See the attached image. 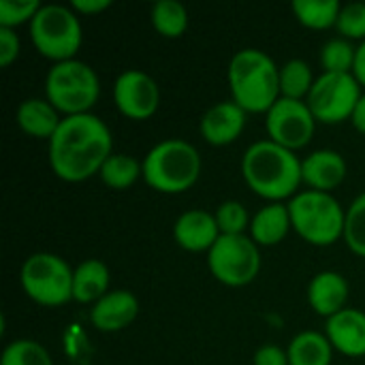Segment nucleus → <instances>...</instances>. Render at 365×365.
<instances>
[{"label": "nucleus", "mask_w": 365, "mask_h": 365, "mask_svg": "<svg viewBox=\"0 0 365 365\" xmlns=\"http://www.w3.org/2000/svg\"><path fill=\"white\" fill-rule=\"evenodd\" d=\"M242 175L246 184L263 199L282 203L297 195L302 178V160L297 154L272 139L255 141L242 156Z\"/></svg>", "instance_id": "obj_2"}, {"label": "nucleus", "mask_w": 365, "mask_h": 365, "mask_svg": "<svg viewBox=\"0 0 365 365\" xmlns=\"http://www.w3.org/2000/svg\"><path fill=\"white\" fill-rule=\"evenodd\" d=\"M214 216L222 235H244V231L250 229V220H252L248 216V210L233 199L220 203Z\"/></svg>", "instance_id": "obj_30"}, {"label": "nucleus", "mask_w": 365, "mask_h": 365, "mask_svg": "<svg viewBox=\"0 0 365 365\" xmlns=\"http://www.w3.org/2000/svg\"><path fill=\"white\" fill-rule=\"evenodd\" d=\"M152 24L163 36L178 38L188 28V11L180 0H158L152 6Z\"/></svg>", "instance_id": "obj_26"}, {"label": "nucleus", "mask_w": 365, "mask_h": 365, "mask_svg": "<svg viewBox=\"0 0 365 365\" xmlns=\"http://www.w3.org/2000/svg\"><path fill=\"white\" fill-rule=\"evenodd\" d=\"M344 242L355 255L365 259V192H361L346 210Z\"/></svg>", "instance_id": "obj_29"}, {"label": "nucleus", "mask_w": 365, "mask_h": 365, "mask_svg": "<svg viewBox=\"0 0 365 365\" xmlns=\"http://www.w3.org/2000/svg\"><path fill=\"white\" fill-rule=\"evenodd\" d=\"M111 148V130L98 115H66L49 139V165L60 180L83 182L101 173Z\"/></svg>", "instance_id": "obj_1"}, {"label": "nucleus", "mask_w": 365, "mask_h": 365, "mask_svg": "<svg viewBox=\"0 0 365 365\" xmlns=\"http://www.w3.org/2000/svg\"><path fill=\"white\" fill-rule=\"evenodd\" d=\"M0 365H53L47 349L34 340H15L2 351Z\"/></svg>", "instance_id": "obj_28"}, {"label": "nucleus", "mask_w": 365, "mask_h": 365, "mask_svg": "<svg viewBox=\"0 0 365 365\" xmlns=\"http://www.w3.org/2000/svg\"><path fill=\"white\" fill-rule=\"evenodd\" d=\"M214 278L227 287H246L261 272V250L248 235H220L207 252Z\"/></svg>", "instance_id": "obj_9"}, {"label": "nucleus", "mask_w": 365, "mask_h": 365, "mask_svg": "<svg viewBox=\"0 0 365 365\" xmlns=\"http://www.w3.org/2000/svg\"><path fill=\"white\" fill-rule=\"evenodd\" d=\"M62 118L47 98H26L17 109L19 128L36 139H51Z\"/></svg>", "instance_id": "obj_20"}, {"label": "nucleus", "mask_w": 365, "mask_h": 365, "mask_svg": "<svg viewBox=\"0 0 365 365\" xmlns=\"http://www.w3.org/2000/svg\"><path fill=\"white\" fill-rule=\"evenodd\" d=\"M139 314V299L135 293L126 289L109 291L105 297H101L92 310L90 321L98 331H120L128 327Z\"/></svg>", "instance_id": "obj_15"}, {"label": "nucleus", "mask_w": 365, "mask_h": 365, "mask_svg": "<svg viewBox=\"0 0 365 365\" xmlns=\"http://www.w3.org/2000/svg\"><path fill=\"white\" fill-rule=\"evenodd\" d=\"M19 56V36L13 28H0V66H9Z\"/></svg>", "instance_id": "obj_33"}, {"label": "nucleus", "mask_w": 365, "mask_h": 365, "mask_svg": "<svg viewBox=\"0 0 365 365\" xmlns=\"http://www.w3.org/2000/svg\"><path fill=\"white\" fill-rule=\"evenodd\" d=\"M244 128H246V111L233 98L212 105L199 122L201 137L212 145L233 143L244 133Z\"/></svg>", "instance_id": "obj_13"}, {"label": "nucleus", "mask_w": 365, "mask_h": 365, "mask_svg": "<svg viewBox=\"0 0 365 365\" xmlns=\"http://www.w3.org/2000/svg\"><path fill=\"white\" fill-rule=\"evenodd\" d=\"M255 365H289V355L276 344H265L255 353Z\"/></svg>", "instance_id": "obj_34"}, {"label": "nucleus", "mask_w": 365, "mask_h": 365, "mask_svg": "<svg viewBox=\"0 0 365 365\" xmlns=\"http://www.w3.org/2000/svg\"><path fill=\"white\" fill-rule=\"evenodd\" d=\"M361 94V83L353 73H323L317 77L306 103L317 122L340 124L353 118Z\"/></svg>", "instance_id": "obj_10"}, {"label": "nucleus", "mask_w": 365, "mask_h": 365, "mask_svg": "<svg viewBox=\"0 0 365 365\" xmlns=\"http://www.w3.org/2000/svg\"><path fill=\"white\" fill-rule=\"evenodd\" d=\"M287 355L289 365H331L334 346L321 331H302L291 340Z\"/></svg>", "instance_id": "obj_22"}, {"label": "nucleus", "mask_w": 365, "mask_h": 365, "mask_svg": "<svg viewBox=\"0 0 365 365\" xmlns=\"http://www.w3.org/2000/svg\"><path fill=\"white\" fill-rule=\"evenodd\" d=\"M43 4L38 0H0V28L30 24Z\"/></svg>", "instance_id": "obj_31"}, {"label": "nucleus", "mask_w": 365, "mask_h": 365, "mask_svg": "<svg viewBox=\"0 0 365 365\" xmlns=\"http://www.w3.org/2000/svg\"><path fill=\"white\" fill-rule=\"evenodd\" d=\"M336 28L349 41H353V38L365 41V2L344 4L342 11H340Z\"/></svg>", "instance_id": "obj_32"}, {"label": "nucleus", "mask_w": 365, "mask_h": 365, "mask_svg": "<svg viewBox=\"0 0 365 365\" xmlns=\"http://www.w3.org/2000/svg\"><path fill=\"white\" fill-rule=\"evenodd\" d=\"M113 103L126 118L148 120L156 113L160 103L158 83L145 71L128 68L120 73L113 83Z\"/></svg>", "instance_id": "obj_12"}, {"label": "nucleus", "mask_w": 365, "mask_h": 365, "mask_svg": "<svg viewBox=\"0 0 365 365\" xmlns=\"http://www.w3.org/2000/svg\"><path fill=\"white\" fill-rule=\"evenodd\" d=\"M325 336L331 346L346 357L365 355V312L355 308H344L342 312L327 319Z\"/></svg>", "instance_id": "obj_16"}, {"label": "nucleus", "mask_w": 365, "mask_h": 365, "mask_svg": "<svg viewBox=\"0 0 365 365\" xmlns=\"http://www.w3.org/2000/svg\"><path fill=\"white\" fill-rule=\"evenodd\" d=\"M314 81L317 79L312 77L308 62L299 58H293L280 66V94L284 98H295V101L308 98Z\"/></svg>", "instance_id": "obj_25"}, {"label": "nucleus", "mask_w": 365, "mask_h": 365, "mask_svg": "<svg viewBox=\"0 0 365 365\" xmlns=\"http://www.w3.org/2000/svg\"><path fill=\"white\" fill-rule=\"evenodd\" d=\"M265 128L272 141L295 152L310 143L317 128V118L306 101L280 96L265 113Z\"/></svg>", "instance_id": "obj_11"}, {"label": "nucleus", "mask_w": 365, "mask_h": 365, "mask_svg": "<svg viewBox=\"0 0 365 365\" xmlns=\"http://www.w3.org/2000/svg\"><path fill=\"white\" fill-rule=\"evenodd\" d=\"M351 122H353V126H355L359 133H364L365 135V92L361 94V98H359V103H357V107H355V111H353Z\"/></svg>", "instance_id": "obj_37"}, {"label": "nucleus", "mask_w": 365, "mask_h": 365, "mask_svg": "<svg viewBox=\"0 0 365 365\" xmlns=\"http://www.w3.org/2000/svg\"><path fill=\"white\" fill-rule=\"evenodd\" d=\"M101 94L96 71L73 58L56 62L45 77V98L66 115L90 113Z\"/></svg>", "instance_id": "obj_6"}, {"label": "nucleus", "mask_w": 365, "mask_h": 365, "mask_svg": "<svg viewBox=\"0 0 365 365\" xmlns=\"http://www.w3.org/2000/svg\"><path fill=\"white\" fill-rule=\"evenodd\" d=\"M30 38L36 51L49 60H73L81 47V24L64 4H43L30 21Z\"/></svg>", "instance_id": "obj_7"}, {"label": "nucleus", "mask_w": 365, "mask_h": 365, "mask_svg": "<svg viewBox=\"0 0 365 365\" xmlns=\"http://www.w3.org/2000/svg\"><path fill=\"white\" fill-rule=\"evenodd\" d=\"M101 180L113 190H126L130 188L141 175H143V163H139L130 154H111L103 169H101Z\"/></svg>", "instance_id": "obj_23"}, {"label": "nucleus", "mask_w": 365, "mask_h": 365, "mask_svg": "<svg viewBox=\"0 0 365 365\" xmlns=\"http://www.w3.org/2000/svg\"><path fill=\"white\" fill-rule=\"evenodd\" d=\"M220 235L216 216L205 210H188L173 225L175 242L188 252H210Z\"/></svg>", "instance_id": "obj_14"}, {"label": "nucleus", "mask_w": 365, "mask_h": 365, "mask_svg": "<svg viewBox=\"0 0 365 365\" xmlns=\"http://www.w3.org/2000/svg\"><path fill=\"white\" fill-rule=\"evenodd\" d=\"M73 267L53 252H34L21 265V287L41 306H62L73 299Z\"/></svg>", "instance_id": "obj_8"}, {"label": "nucleus", "mask_w": 365, "mask_h": 365, "mask_svg": "<svg viewBox=\"0 0 365 365\" xmlns=\"http://www.w3.org/2000/svg\"><path fill=\"white\" fill-rule=\"evenodd\" d=\"M342 4L338 0H295L293 13L306 28L323 30L338 24Z\"/></svg>", "instance_id": "obj_24"}, {"label": "nucleus", "mask_w": 365, "mask_h": 365, "mask_svg": "<svg viewBox=\"0 0 365 365\" xmlns=\"http://www.w3.org/2000/svg\"><path fill=\"white\" fill-rule=\"evenodd\" d=\"M355 56H357V47L344 38H329L323 47H321V64H323V73H353L355 66Z\"/></svg>", "instance_id": "obj_27"}, {"label": "nucleus", "mask_w": 365, "mask_h": 365, "mask_svg": "<svg viewBox=\"0 0 365 365\" xmlns=\"http://www.w3.org/2000/svg\"><path fill=\"white\" fill-rule=\"evenodd\" d=\"M308 302L321 317L331 319L342 312L349 302V282L338 272H321L308 284Z\"/></svg>", "instance_id": "obj_18"}, {"label": "nucleus", "mask_w": 365, "mask_h": 365, "mask_svg": "<svg viewBox=\"0 0 365 365\" xmlns=\"http://www.w3.org/2000/svg\"><path fill=\"white\" fill-rule=\"evenodd\" d=\"M109 6H111V0H73L71 2L73 11H79V13H86V15L101 13V11H105Z\"/></svg>", "instance_id": "obj_35"}, {"label": "nucleus", "mask_w": 365, "mask_h": 365, "mask_svg": "<svg viewBox=\"0 0 365 365\" xmlns=\"http://www.w3.org/2000/svg\"><path fill=\"white\" fill-rule=\"evenodd\" d=\"M201 175V154L184 139H165L143 158V180L165 195L186 192Z\"/></svg>", "instance_id": "obj_4"}, {"label": "nucleus", "mask_w": 365, "mask_h": 365, "mask_svg": "<svg viewBox=\"0 0 365 365\" xmlns=\"http://www.w3.org/2000/svg\"><path fill=\"white\" fill-rule=\"evenodd\" d=\"M353 75L355 79L365 88V41L359 43L357 47V56H355V66H353Z\"/></svg>", "instance_id": "obj_36"}, {"label": "nucleus", "mask_w": 365, "mask_h": 365, "mask_svg": "<svg viewBox=\"0 0 365 365\" xmlns=\"http://www.w3.org/2000/svg\"><path fill=\"white\" fill-rule=\"evenodd\" d=\"M229 86L233 101L248 113L269 111L280 94V66L261 49H242L231 58Z\"/></svg>", "instance_id": "obj_3"}, {"label": "nucleus", "mask_w": 365, "mask_h": 365, "mask_svg": "<svg viewBox=\"0 0 365 365\" xmlns=\"http://www.w3.org/2000/svg\"><path fill=\"white\" fill-rule=\"evenodd\" d=\"M293 229L312 246H331L344 237L346 212L331 192L302 190L289 203Z\"/></svg>", "instance_id": "obj_5"}, {"label": "nucleus", "mask_w": 365, "mask_h": 365, "mask_svg": "<svg viewBox=\"0 0 365 365\" xmlns=\"http://www.w3.org/2000/svg\"><path fill=\"white\" fill-rule=\"evenodd\" d=\"M302 178L310 190L331 192L346 178V160L336 150H317L302 160Z\"/></svg>", "instance_id": "obj_17"}, {"label": "nucleus", "mask_w": 365, "mask_h": 365, "mask_svg": "<svg viewBox=\"0 0 365 365\" xmlns=\"http://www.w3.org/2000/svg\"><path fill=\"white\" fill-rule=\"evenodd\" d=\"M291 212L287 203H269L261 207L250 220V237L257 246H276L291 231Z\"/></svg>", "instance_id": "obj_19"}, {"label": "nucleus", "mask_w": 365, "mask_h": 365, "mask_svg": "<svg viewBox=\"0 0 365 365\" xmlns=\"http://www.w3.org/2000/svg\"><path fill=\"white\" fill-rule=\"evenodd\" d=\"M109 269L98 259L79 263L73 272V299L79 304H96L109 291Z\"/></svg>", "instance_id": "obj_21"}]
</instances>
